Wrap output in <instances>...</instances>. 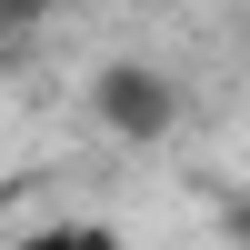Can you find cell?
Wrapping results in <instances>:
<instances>
[{"label": "cell", "mask_w": 250, "mask_h": 250, "mask_svg": "<svg viewBox=\"0 0 250 250\" xmlns=\"http://www.w3.org/2000/svg\"><path fill=\"white\" fill-rule=\"evenodd\" d=\"M90 120L110 140H130V150H160L180 130V80L160 60H100L90 70Z\"/></svg>", "instance_id": "obj_1"}, {"label": "cell", "mask_w": 250, "mask_h": 250, "mask_svg": "<svg viewBox=\"0 0 250 250\" xmlns=\"http://www.w3.org/2000/svg\"><path fill=\"white\" fill-rule=\"evenodd\" d=\"M10 250H130L110 230V220H40V230H20Z\"/></svg>", "instance_id": "obj_2"}, {"label": "cell", "mask_w": 250, "mask_h": 250, "mask_svg": "<svg viewBox=\"0 0 250 250\" xmlns=\"http://www.w3.org/2000/svg\"><path fill=\"white\" fill-rule=\"evenodd\" d=\"M50 10H60V0H0V30H40Z\"/></svg>", "instance_id": "obj_3"}]
</instances>
